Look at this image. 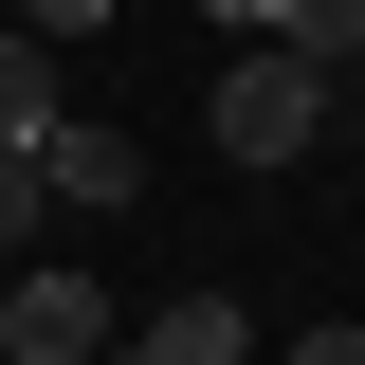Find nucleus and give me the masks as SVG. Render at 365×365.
<instances>
[{
  "mask_svg": "<svg viewBox=\"0 0 365 365\" xmlns=\"http://www.w3.org/2000/svg\"><path fill=\"white\" fill-rule=\"evenodd\" d=\"M329 91H347V73H311L292 37H256V55L220 73L201 128H220V165H311V146H329Z\"/></svg>",
  "mask_w": 365,
  "mask_h": 365,
  "instance_id": "nucleus-1",
  "label": "nucleus"
},
{
  "mask_svg": "<svg viewBox=\"0 0 365 365\" xmlns=\"http://www.w3.org/2000/svg\"><path fill=\"white\" fill-rule=\"evenodd\" d=\"M110 347V292H91L73 256H19L0 274V365H91Z\"/></svg>",
  "mask_w": 365,
  "mask_h": 365,
  "instance_id": "nucleus-2",
  "label": "nucleus"
},
{
  "mask_svg": "<svg viewBox=\"0 0 365 365\" xmlns=\"http://www.w3.org/2000/svg\"><path fill=\"white\" fill-rule=\"evenodd\" d=\"M37 201L110 220V201H146V146H128V128H91V110H55V128H37Z\"/></svg>",
  "mask_w": 365,
  "mask_h": 365,
  "instance_id": "nucleus-3",
  "label": "nucleus"
},
{
  "mask_svg": "<svg viewBox=\"0 0 365 365\" xmlns=\"http://www.w3.org/2000/svg\"><path fill=\"white\" fill-rule=\"evenodd\" d=\"M128 365H256V311L237 292H182V311H146V329H110Z\"/></svg>",
  "mask_w": 365,
  "mask_h": 365,
  "instance_id": "nucleus-4",
  "label": "nucleus"
},
{
  "mask_svg": "<svg viewBox=\"0 0 365 365\" xmlns=\"http://www.w3.org/2000/svg\"><path fill=\"white\" fill-rule=\"evenodd\" d=\"M55 110H73V91H55V37H19V19H0V146H37Z\"/></svg>",
  "mask_w": 365,
  "mask_h": 365,
  "instance_id": "nucleus-5",
  "label": "nucleus"
},
{
  "mask_svg": "<svg viewBox=\"0 0 365 365\" xmlns=\"http://www.w3.org/2000/svg\"><path fill=\"white\" fill-rule=\"evenodd\" d=\"M274 37L311 55V73H347V55H365V0H292V19H274Z\"/></svg>",
  "mask_w": 365,
  "mask_h": 365,
  "instance_id": "nucleus-6",
  "label": "nucleus"
},
{
  "mask_svg": "<svg viewBox=\"0 0 365 365\" xmlns=\"http://www.w3.org/2000/svg\"><path fill=\"white\" fill-rule=\"evenodd\" d=\"M37 256V146H0V274Z\"/></svg>",
  "mask_w": 365,
  "mask_h": 365,
  "instance_id": "nucleus-7",
  "label": "nucleus"
},
{
  "mask_svg": "<svg viewBox=\"0 0 365 365\" xmlns=\"http://www.w3.org/2000/svg\"><path fill=\"white\" fill-rule=\"evenodd\" d=\"M19 37H55V55H73V37H110V0H19Z\"/></svg>",
  "mask_w": 365,
  "mask_h": 365,
  "instance_id": "nucleus-8",
  "label": "nucleus"
},
{
  "mask_svg": "<svg viewBox=\"0 0 365 365\" xmlns=\"http://www.w3.org/2000/svg\"><path fill=\"white\" fill-rule=\"evenodd\" d=\"M274 365H365V329H292V347H274Z\"/></svg>",
  "mask_w": 365,
  "mask_h": 365,
  "instance_id": "nucleus-9",
  "label": "nucleus"
},
{
  "mask_svg": "<svg viewBox=\"0 0 365 365\" xmlns=\"http://www.w3.org/2000/svg\"><path fill=\"white\" fill-rule=\"evenodd\" d=\"M201 19H220V37H274V19H292V0H201Z\"/></svg>",
  "mask_w": 365,
  "mask_h": 365,
  "instance_id": "nucleus-10",
  "label": "nucleus"
}]
</instances>
